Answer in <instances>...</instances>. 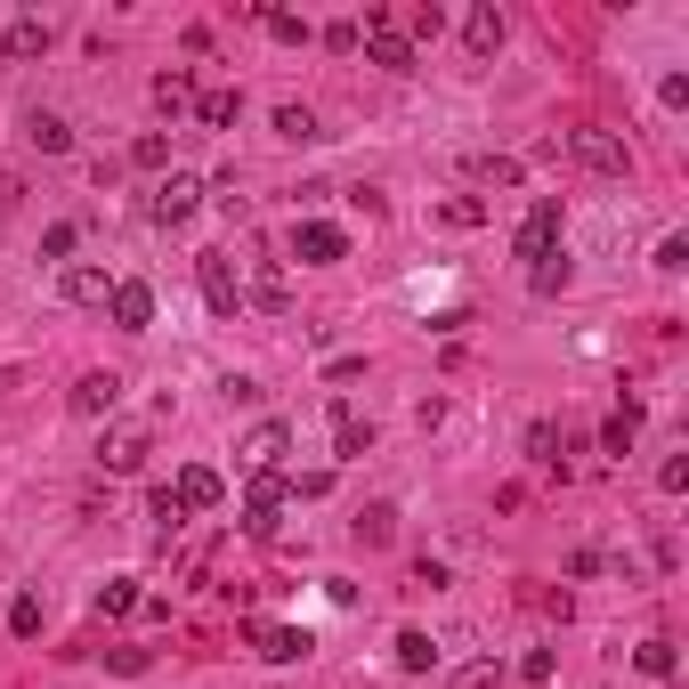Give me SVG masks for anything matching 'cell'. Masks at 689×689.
I'll return each mask as SVG.
<instances>
[{"label": "cell", "mask_w": 689, "mask_h": 689, "mask_svg": "<svg viewBox=\"0 0 689 689\" xmlns=\"http://www.w3.org/2000/svg\"><path fill=\"white\" fill-rule=\"evenodd\" d=\"M471 179L478 187H519V155H471Z\"/></svg>", "instance_id": "26"}, {"label": "cell", "mask_w": 689, "mask_h": 689, "mask_svg": "<svg viewBox=\"0 0 689 689\" xmlns=\"http://www.w3.org/2000/svg\"><path fill=\"white\" fill-rule=\"evenodd\" d=\"M373 454V422L358 406H332V463H365Z\"/></svg>", "instance_id": "14"}, {"label": "cell", "mask_w": 689, "mask_h": 689, "mask_svg": "<svg viewBox=\"0 0 689 689\" xmlns=\"http://www.w3.org/2000/svg\"><path fill=\"white\" fill-rule=\"evenodd\" d=\"M49 16H16L9 33H0V57H9V66H33V57H49Z\"/></svg>", "instance_id": "13"}, {"label": "cell", "mask_w": 689, "mask_h": 689, "mask_svg": "<svg viewBox=\"0 0 689 689\" xmlns=\"http://www.w3.org/2000/svg\"><path fill=\"white\" fill-rule=\"evenodd\" d=\"M25 138L41 146V155H74V131H66V114H33V122H25Z\"/></svg>", "instance_id": "22"}, {"label": "cell", "mask_w": 689, "mask_h": 689, "mask_svg": "<svg viewBox=\"0 0 689 689\" xmlns=\"http://www.w3.org/2000/svg\"><path fill=\"white\" fill-rule=\"evenodd\" d=\"M284 504H292V478H284V471H252V487H244V528H252L260 544H268Z\"/></svg>", "instance_id": "3"}, {"label": "cell", "mask_w": 689, "mask_h": 689, "mask_svg": "<svg viewBox=\"0 0 689 689\" xmlns=\"http://www.w3.org/2000/svg\"><path fill=\"white\" fill-rule=\"evenodd\" d=\"M146 511H155V528H162V535L187 528V511H179V495H171V487H155V495H146Z\"/></svg>", "instance_id": "34"}, {"label": "cell", "mask_w": 689, "mask_h": 689, "mask_svg": "<svg viewBox=\"0 0 689 689\" xmlns=\"http://www.w3.org/2000/svg\"><path fill=\"white\" fill-rule=\"evenodd\" d=\"M657 268H665V276H681V268H689V244L665 236V244H657Z\"/></svg>", "instance_id": "39"}, {"label": "cell", "mask_w": 689, "mask_h": 689, "mask_svg": "<svg viewBox=\"0 0 689 689\" xmlns=\"http://www.w3.org/2000/svg\"><path fill=\"white\" fill-rule=\"evenodd\" d=\"M9 633H16V641H33V633H41V600H33V592H16V600H9Z\"/></svg>", "instance_id": "30"}, {"label": "cell", "mask_w": 689, "mask_h": 689, "mask_svg": "<svg viewBox=\"0 0 689 689\" xmlns=\"http://www.w3.org/2000/svg\"><path fill=\"white\" fill-rule=\"evenodd\" d=\"M74 414H81V422H106V414L122 406V373H81V382H74V398H66Z\"/></svg>", "instance_id": "11"}, {"label": "cell", "mask_w": 689, "mask_h": 689, "mask_svg": "<svg viewBox=\"0 0 689 689\" xmlns=\"http://www.w3.org/2000/svg\"><path fill=\"white\" fill-rule=\"evenodd\" d=\"M236 106H244V98H236V90H203V98H195V114H203V131H227V122H236Z\"/></svg>", "instance_id": "27"}, {"label": "cell", "mask_w": 689, "mask_h": 689, "mask_svg": "<svg viewBox=\"0 0 689 689\" xmlns=\"http://www.w3.org/2000/svg\"><path fill=\"white\" fill-rule=\"evenodd\" d=\"M66 301H74V308H106V301H114V276H106L98 260H74V268H66Z\"/></svg>", "instance_id": "15"}, {"label": "cell", "mask_w": 689, "mask_h": 689, "mask_svg": "<svg viewBox=\"0 0 689 689\" xmlns=\"http://www.w3.org/2000/svg\"><path fill=\"white\" fill-rule=\"evenodd\" d=\"M528 463L535 471H560V430L552 422H528Z\"/></svg>", "instance_id": "28"}, {"label": "cell", "mask_w": 689, "mask_h": 689, "mask_svg": "<svg viewBox=\"0 0 689 689\" xmlns=\"http://www.w3.org/2000/svg\"><path fill=\"white\" fill-rule=\"evenodd\" d=\"M438 219H447V227H478V219H487V203H478V195H454Z\"/></svg>", "instance_id": "36"}, {"label": "cell", "mask_w": 689, "mask_h": 689, "mask_svg": "<svg viewBox=\"0 0 689 689\" xmlns=\"http://www.w3.org/2000/svg\"><path fill=\"white\" fill-rule=\"evenodd\" d=\"M138 600H146V592H138L131 576H106V584H98V617H138Z\"/></svg>", "instance_id": "23"}, {"label": "cell", "mask_w": 689, "mask_h": 689, "mask_svg": "<svg viewBox=\"0 0 689 689\" xmlns=\"http://www.w3.org/2000/svg\"><path fill=\"white\" fill-rule=\"evenodd\" d=\"M308 650H317V641L292 633V624H268V633H260V657H268V665H301Z\"/></svg>", "instance_id": "18"}, {"label": "cell", "mask_w": 689, "mask_h": 689, "mask_svg": "<svg viewBox=\"0 0 689 689\" xmlns=\"http://www.w3.org/2000/svg\"><path fill=\"white\" fill-rule=\"evenodd\" d=\"M236 454H244V471H276L284 454H292V422H252Z\"/></svg>", "instance_id": "10"}, {"label": "cell", "mask_w": 689, "mask_h": 689, "mask_svg": "<svg viewBox=\"0 0 689 689\" xmlns=\"http://www.w3.org/2000/svg\"><path fill=\"white\" fill-rule=\"evenodd\" d=\"M292 495H301V504H317V495H332V471H301V478H292Z\"/></svg>", "instance_id": "38"}, {"label": "cell", "mask_w": 689, "mask_h": 689, "mask_svg": "<svg viewBox=\"0 0 689 689\" xmlns=\"http://www.w3.org/2000/svg\"><path fill=\"white\" fill-rule=\"evenodd\" d=\"M74 244H81V227H74V219H57L49 236H41V260H74Z\"/></svg>", "instance_id": "33"}, {"label": "cell", "mask_w": 689, "mask_h": 689, "mask_svg": "<svg viewBox=\"0 0 689 689\" xmlns=\"http://www.w3.org/2000/svg\"><path fill=\"white\" fill-rule=\"evenodd\" d=\"M528 284H535V292H544V301H552V292H568V252H552V260H535V268H528Z\"/></svg>", "instance_id": "29"}, {"label": "cell", "mask_w": 689, "mask_h": 689, "mask_svg": "<svg viewBox=\"0 0 689 689\" xmlns=\"http://www.w3.org/2000/svg\"><path fill=\"white\" fill-rule=\"evenodd\" d=\"M552 674H560L552 650H528V657H519V681H552Z\"/></svg>", "instance_id": "37"}, {"label": "cell", "mask_w": 689, "mask_h": 689, "mask_svg": "<svg viewBox=\"0 0 689 689\" xmlns=\"http://www.w3.org/2000/svg\"><path fill=\"white\" fill-rule=\"evenodd\" d=\"M171 495H179V511H212V504H219V471H203V463H187Z\"/></svg>", "instance_id": "17"}, {"label": "cell", "mask_w": 689, "mask_h": 689, "mask_svg": "<svg viewBox=\"0 0 689 689\" xmlns=\"http://www.w3.org/2000/svg\"><path fill=\"white\" fill-rule=\"evenodd\" d=\"M358 535H365V544H389V535H398V511H389V504H373V511L358 519Z\"/></svg>", "instance_id": "35"}, {"label": "cell", "mask_w": 689, "mask_h": 689, "mask_svg": "<svg viewBox=\"0 0 689 689\" xmlns=\"http://www.w3.org/2000/svg\"><path fill=\"white\" fill-rule=\"evenodd\" d=\"M131 162H138V171H162V162H171V138H162V131H146V138L131 146Z\"/></svg>", "instance_id": "32"}, {"label": "cell", "mask_w": 689, "mask_h": 689, "mask_svg": "<svg viewBox=\"0 0 689 689\" xmlns=\"http://www.w3.org/2000/svg\"><path fill=\"white\" fill-rule=\"evenodd\" d=\"M106 317H114V332H146V325H155V284L122 276V284H114V301H106Z\"/></svg>", "instance_id": "9"}, {"label": "cell", "mask_w": 689, "mask_h": 689, "mask_svg": "<svg viewBox=\"0 0 689 689\" xmlns=\"http://www.w3.org/2000/svg\"><path fill=\"white\" fill-rule=\"evenodd\" d=\"M244 301L268 308V317H284V308H292V276H284V260H260L252 276H244Z\"/></svg>", "instance_id": "12"}, {"label": "cell", "mask_w": 689, "mask_h": 689, "mask_svg": "<svg viewBox=\"0 0 689 689\" xmlns=\"http://www.w3.org/2000/svg\"><path fill=\"white\" fill-rule=\"evenodd\" d=\"M504 33H511V25H504V9H495V0L463 16V49H471V57H495V49H504Z\"/></svg>", "instance_id": "16"}, {"label": "cell", "mask_w": 689, "mask_h": 689, "mask_svg": "<svg viewBox=\"0 0 689 689\" xmlns=\"http://www.w3.org/2000/svg\"><path fill=\"white\" fill-rule=\"evenodd\" d=\"M252 16H260V25L276 33V41H292V49H301V41H317V25H308L301 9H268V0H252Z\"/></svg>", "instance_id": "19"}, {"label": "cell", "mask_w": 689, "mask_h": 689, "mask_svg": "<svg viewBox=\"0 0 689 689\" xmlns=\"http://www.w3.org/2000/svg\"><path fill=\"white\" fill-rule=\"evenodd\" d=\"M633 665H641V674H650V681H674V641H665V633H650V641H641V650H633Z\"/></svg>", "instance_id": "24"}, {"label": "cell", "mask_w": 689, "mask_h": 689, "mask_svg": "<svg viewBox=\"0 0 689 689\" xmlns=\"http://www.w3.org/2000/svg\"><path fill=\"white\" fill-rule=\"evenodd\" d=\"M155 106H162V114H187V106H195V74H179V66L155 74Z\"/></svg>", "instance_id": "21"}, {"label": "cell", "mask_w": 689, "mask_h": 689, "mask_svg": "<svg viewBox=\"0 0 689 689\" xmlns=\"http://www.w3.org/2000/svg\"><path fill=\"white\" fill-rule=\"evenodd\" d=\"M568 155L584 162V171H600V179H624V171H633V146H624L617 131H568Z\"/></svg>", "instance_id": "4"}, {"label": "cell", "mask_w": 689, "mask_h": 689, "mask_svg": "<svg viewBox=\"0 0 689 689\" xmlns=\"http://www.w3.org/2000/svg\"><path fill=\"white\" fill-rule=\"evenodd\" d=\"M195 284H203V308H212V317H236V308H244V276H236V260H227V252H203L195 260Z\"/></svg>", "instance_id": "5"}, {"label": "cell", "mask_w": 689, "mask_h": 689, "mask_svg": "<svg viewBox=\"0 0 689 689\" xmlns=\"http://www.w3.org/2000/svg\"><path fill=\"white\" fill-rule=\"evenodd\" d=\"M495 681V665H471V674H454V689H487Z\"/></svg>", "instance_id": "42"}, {"label": "cell", "mask_w": 689, "mask_h": 689, "mask_svg": "<svg viewBox=\"0 0 689 689\" xmlns=\"http://www.w3.org/2000/svg\"><path fill=\"white\" fill-rule=\"evenodd\" d=\"M195 203H203V179L195 171H171L155 195H146V212H155L162 227H179V219H195Z\"/></svg>", "instance_id": "7"}, {"label": "cell", "mask_w": 689, "mask_h": 689, "mask_svg": "<svg viewBox=\"0 0 689 689\" xmlns=\"http://www.w3.org/2000/svg\"><path fill=\"white\" fill-rule=\"evenodd\" d=\"M398 665H406V674H430V665H438V641L422 633V624H406V633H398Z\"/></svg>", "instance_id": "25"}, {"label": "cell", "mask_w": 689, "mask_h": 689, "mask_svg": "<svg viewBox=\"0 0 689 689\" xmlns=\"http://www.w3.org/2000/svg\"><path fill=\"white\" fill-rule=\"evenodd\" d=\"M560 227H568L560 195H535L528 219H519V236H511V252H519V260H552V252H560Z\"/></svg>", "instance_id": "2"}, {"label": "cell", "mask_w": 689, "mask_h": 689, "mask_svg": "<svg viewBox=\"0 0 689 689\" xmlns=\"http://www.w3.org/2000/svg\"><path fill=\"white\" fill-rule=\"evenodd\" d=\"M358 41H365V57H373V66H382V74H414V66H422V49H414V41H406V25H398V16H389V9H365Z\"/></svg>", "instance_id": "1"}, {"label": "cell", "mask_w": 689, "mask_h": 689, "mask_svg": "<svg viewBox=\"0 0 689 689\" xmlns=\"http://www.w3.org/2000/svg\"><path fill=\"white\" fill-rule=\"evenodd\" d=\"M633 438H641V398H624L609 422H600V447H609V454H633Z\"/></svg>", "instance_id": "20"}, {"label": "cell", "mask_w": 689, "mask_h": 689, "mask_svg": "<svg viewBox=\"0 0 689 689\" xmlns=\"http://www.w3.org/2000/svg\"><path fill=\"white\" fill-rule=\"evenodd\" d=\"M341 252H349V236H341L332 219H301V227H292V260H308V268H332Z\"/></svg>", "instance_id": "8"}, {"label": "cell", "mask_w": 689, "mask_h": 689, "mask_svg": "<svg viewBox=\"0 0 689 689\" xmlns=\"http://www.w3.org/2000/svg\"><path fill=\"white\" fill-rule=\"evenodd\" d=\"M106 665H114V674H131V681H138V674H146V665H155V657H146V650H114Z\"/></svg>", "instance_id": "41"}, {"label": "cell", "mask_w": 689, "mask_h": 689, "mask_svg": "<svg viewBox=\"0 0 689 689\" xmlns=\"http://www.w3.org/2000/svg\"><path fill=\"white\" fill-rule=\"evenodd\" d=\"M276 138H292V146L317 138V114H308V106H276Z\"/></svg>", "instance_id": "31"}, {"label": "cell", "mask_w": 689, "mask_h": 689, "mask_svg": "<svg viewBox=\"0 0 689 689\" xmlns=\"http://www.w3.org/2000/svg\"><path fill=\"white\" fill-rule=\"evenodd\" d=\"M98 471H106V478L146 471V430H138V422H114L106 438H98Z\"/></svg>", "instance_id": "6"}, {"label": "cell", "mask_w": 689, "mask_h": 689, "mask_svg": "<svg viewBox=\"0 0 689 689\" xmlns=\"http://www.w3.org/2000/svg\"><path fill=\"white\" fill-rule=\"evenodd\" d=\"M657 487H665V495H681V487H689V454H674V463L657 471Z\"/></svg>", "instance_id": "40"}]
</instances>
